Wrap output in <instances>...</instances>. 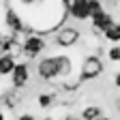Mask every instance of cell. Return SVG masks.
<instances>
[{"label": "cell", "mask_w": 120, "mask_h": 120, "mask_svg": "<svg viewBox=\"0 0 120 120\" xmlns=\"http://www.w3.org/2000/svg\"><path fill=\"white\" fill-rule=\"evenodd\" d=\"M107 58L112 60V62H120V45L118 43H114L112 47L107 49Z\"/></svg>", "instance_id": "14"}, {"label": "cell", "mask_w": 120, "mask_h": 120, "mask_svg": "<svg viewBox=\"0 0 120 120\" xmlns=\"http://www.w3.org/2000/svg\"><path fill=\"white\" fill-rule=\"evenodd\" d=\"M69 15L73 19L77 22H86L92 17V13H90V4L88 0H69Z\"/></svg>", "instance_id": "6"}, {"label": "cell", "mask_w": 120, "mask_h": 120, "mask_svg": "<svg viewBox=\"0 0 120 120\" xmlns=\"http://www.w3.org/2000/svg\"><path fill=\"white\" fill-rule=\"evenodd\" d=\"M39 77L49 82V84H58V86H64L69 88V77L73 75V62L71 58L64 54H56V56H45L39 60Z\"/></svg>", "instance_id": "2"}, {"label": "cell", "mask_w": 120, "mask_h": 120, "mask_svg": "<svg viewBox=\"0 0 120 120\" xmlns=\"http://www.w3.org/2000/svg\"><path fill=\"white\" fill-rule=\"evenodd\" d=\"M15 67H17L15 56H13V54H2V58H0V75H2V77L11 75V73L15 71Z\"/></svg>", "instance_id": "10"}, {"label": "cell", "mask_w": 120, "mask_h": 120, "mask_svg": "<svg viewBox=\"0 0 120 120\" xmlns=\"http://www.w3.org/2000/svg\"><path fill=\"white\" fill-rule=\"evenodd\" d=\"M52 103H54V94H47V92H41L39 94V107H52Z\"/></svg>", "instance_id": "13"}, {"label": "cell", "mask_w": 120, "mask_h": 120, "mask_svg": "<svg viewBox=\"0 0 120 120\" xmlns=\"http://www.w3.org/2000/svg\"><path fill=\"white\" fill-rule=\"evenodd\" d=\"M103 114H101V107L99 105H88V107L82 112V120H99Z\"/></svg>", "instance_id": "12"}, {"label": "cell", "mask_w": 120, "mask_h": 120, "mask_svg": "<svg viewBox=\"0 0 120 120\" xmlns=\"http://www.w3.org/2000/svg\"><path fill=\"white\" fill-rule=\"evenodd\" d=\"M7 7L22 17L26 32L54 34L69 17V0H7Z\"/></svg>", "instance_id": "1"}, {"label": "cell", "mask_w": 120, "mask_h": 120, "mask_svg": "<svg viewBox=\"0 0 120 120\" xmlns=\"http://www.w3.org/2000/svg\"><path fill=\"white\" fill-rule=\"evenodd\" d=\"M88 4H90V13H99V11H103V4H101V0H88Z\"/></svg>", "instance_id": "15"}, {"label": "cell", "mask_w": 120, "mask_h": 120, "mask_svg": "<svg viewBox=\"0 0 120 120\" xmlns=\"http://www.w3.org/2000/svg\"><path fill=\"white\" fill-rule=\"evenodd\" d=\"M17 120H37V118H34L32 114H22V116H19Z\"/></svg>", "instance_id": "16"}, {"label": "cell", "mask_w": 120, "mask_h": 120, "mask_svg": "<svg viewBox=\"0 0 120 120\" xmlns=\"http://www.w3.org/2000/svg\"><path fill=\"white\" fill-rule=\"evenodd\" d=\"M4 24L9 26V30H11V32H15V34L26 32V26H24L22 17H19V15L15 13L11 7H7V11H4Z\"/></svg>", "instance_id": "8"}, {"label": "cell", "mask_w": 120, "mask_h": 120, "mask_svg": "<svg viewBox=\"0 0 120 120\" xmlns=\"http://www.w3.org/2000/svg\"><path fill=\"white\" fill-rule=\"evenodd\" d=\"M103 73V62L97 56H88L84 58V62L79 67V82H88V79H94Z\"/></svg>", "instance_id": "4"}, {"label": "cell", "mask_w": 120, "mask_h": 120, "mask_svg": "<svg viewBox=\"0 0 120 120\" xmlns=\"http://www.w3.org/2000/svg\"><path fill=\"white\" fill-rule=\"evenodd\" d=\"M62 120H77V118H75V116H64Z\"/></svg>", "instance_id": "18"}, {"label": "cell", "mask_w": 120, "mask_h": 120, "mask_svg": "<svg viewBox=\"0 0 120 120\" xmlns=\"http://www.w3.org/2000/svg\"><path fill=\"white\" fill-rule=\"evenodd\" d=\"M45 47H47L45 34L26 32V37H24V41H22V52H24L26 58H39V54H43Z\"/></svg>", "instance_id": "3"}, {"label": "cell", "mask_w": 120, "mask_h": 120, "mask_svg": "<svg viewBox=\"0 0 120 120\" xmlns=\"http://www.w3.org/2000/svg\"><path fill=\"white\" fill-rule=\"evenodd\" d=\"M43 120H56V118H49V116H47V118H43Z\"/></svg>", "instance_id": "20"}, {"label": "cell", "mask_w": 120, "mask_h": 120, "mask_svg": "<svg viewBox=\"0 0 120 120\" xmlns=\"http://www.w3.org/2000/svg\"><path fill=\"white\" fill-rule=\"evenodd\" d=\"M30 79V67L28 62H17V67H15V71L11 73V84L15 90H22Z\"/></svg>", "instance_id": "7"}, {"label": "cell", "mask_w": 120, "mask_h": 120, "mask_svg": "<svg viewBox=\"0 0 120 120\" xmlns=\"http://www.w3.org/2000/svg\"><path fill=\"white\" fill-rule=\"evenodd\" d=\"M99 120H112V118H105V116H101V118H99Z\"/></svg>", "instance_id": "19"}, {"label": "cell", "mask_w": 120, "mask_h": 120, "mask_svg": "<svg viewBox=\"0 0 120 120\" xmlns=\"http://www.w3.org/2000/svg\"><path fill=\"white\" fill-rule=\"evenodd\" d=\"M114 84H116V86H118V88H120V71H118V73H116V77H114Z\"/></svg>", "instance_id": "17"}, {"label": "cell", "mask_w": 120, "mask_h": 120, "mask_svg": "<svg viewBox=\"0 0 120 120\" xmlns=\"http://www.w3.org/2000/svg\"><path fill=\"white\" fill-rule=\"evenodd\" d=\"M90 22H92V28L97 30V32H105V28H107V26H112L114 24V17H112V15L107 13V11H99V13H94L92 15V17H90Z\"/></svg>", "instance_id": "9"}, {"label": "cell", "mask_w": 120, "mask_h": 120, "mask_svg": "<svg viewBox=\"0 0 120 120\" xmlns=\"http://www.w3.org/2000/svg\"><path fill=\"white\" fill-rule=\"evenodd\" d=\"M118 109H120V99H118Z\"/></svg>", "instance_id": "21"}, {"label": "cell", "mask_w": 120, "mask_h": 120, "mask_svg": "<svg viewBox=\"0 0 120 120\" xmlns=\"http://www.w3.org/2000/svg\"><path fill=\"white\" fill-rule=\"evenodd\" d=\"M54 34H56L54 37V43L60 45V47H73V45L79 41V30L77 28H71V26H62Z\"/></svg>", "instance_id": "5"}, {"label": "cell", "mask_w": 120, "mask_h": 120, "mask_svg": "<svg viewBox=\"0 0 120 120\" xmlns=\"http://www.w3.org/2000/svg\"><path fill=\"white\" fill-rule=\"evenodd\" d=\"M103 39L109 41V43H120V24L114 22L112 26H107L105 32H103Z\"/></svg>", "instance_id": "11"}]
</instances>
